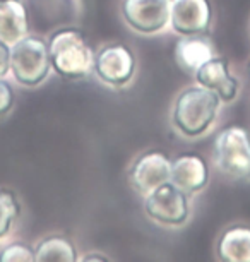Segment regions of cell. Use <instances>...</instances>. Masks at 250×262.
Listing matches in <instances>:
<instances>
[{
  "mask_svg": "<svg viewBox=\"0 0 250 262\" xmlns=\"http://www.w3.org/2000/svg\"><path fill=\"white\" fill-rule=\"evenodd\" d=\"M14 105H16V93L11 82L6 77H0V118L12 112Z\"/></svg>",
  "mask_w": 250,
  "mask_h": 262,
  "instance_id": "cell-18",
  "label": "cell"
},
{
  "mask_svg": "<svg viewBox=\"0 0 250 262\" xmlns=\"http://www.w3.org/2000/svg\"><path fill=\"white\" fill-rule=\"evenodd\" d=\"M11 74V45L0 39V77Z\"/></svg>",
  "mask_w": 250,
  "mask_h": 262,
  "instance_id": "cell-19",
  "label": "cell"
},
{
  "mask_svg": "<svg viewBox=\"0 0 250 262\" xmlns=\"http://www.w3.org/2000/svg\"><path fill=\"white\" fill-rule=\"evenodd\" d=\"M213 161L235 180L250 182V134L240 125L224 127L213 144Z\"/></svg>",
  "mask_w": 250,
  "mask_h": 262,
  "instance_id": "cell-4",
  "label": "cell"
},
{
  "mask_svg": "<svg viewBox=\"0 0 250 262\" xmlns=\"http://www.w3.org/2000/svg\"><path fill=\"white\" fill-rule=\"evenodd\" d=\"M248 74H250V62H248Z\"/></svg>",
  "mask_w": 250,
  "mask_h": 262,
  "instance_id": "cell-21",
  "label": "cell"
},
{
  "mask_svg": "<svg viewBox=\"0 0 250 262\" xmlns=\"http://www.w3.org/2000/svg\"><path fill=\"white\" fill-rule=\"evenodd\" d=\"M48 53L52 71L69 81H79L93 74L95 52L79 29L60 28L50 34Z\"/></svg>",
  "mask_w": 250,
  "mask_h": 262,
  "instance_id": "cell-2",
  "label": "cell"
},
{
  "mask_svg": "<svg viewBox=\"0 0 250 262\" xmlns=\"http://www.w3.org/2000/svg\"><path fill=\"white\" fill-rule=\"evenodd\" d=\"M52 72L48 41L38 34H26L11 45V76L19 86L36 88Z\"/></svg>",
  "mask_w": 250,
  "mask_h": 262,
  "instance_id": "cell-3",
  "label": "cell"
},
{
  "mask_svg": "<svg viewBox=\"0 0 250 262\" xmlns=\"http://www.w3.org/2000/svg\"><path fill=\"white\" fill-rule=\"evenodd\" d=\"M213 23L209 0H171L170 28L178 36L208 34Z\"/></svg>",
  "mask_w": 250,
  "mask_h": 262,
  "instance_id": "cell-9",
  "label": "cell"
},
{
  "mask_svg": "<svg viewBox=\"0 0 250 262\" xmlns=\"http://www.w3.org/2000/svg\"><path fill=\"white\" fill-rule=\"evenodd\" d=\"M135 71V55L125 45L108 43L95 53L93 74L110 88H125L134 79Z\"/></svg>",
  "mask_w": 250,
  "mask_h": 262,
  "instance_id": "cell-6",
  "label": "cell"
},
{
  "mask_svg": "<svg viewBox=\"0 0 250 262\" xmlns=\"http://www.w3.org/2000/svg\"><path fill=\"white\" fill-rule=\"evenodd\" d=\"M36 262H74L79 260L76 245L63 235H48L34 247Z\"/></svg>",
  "mask_w": 250,
  "mask_h": 262,
  "instance_id": "cell-15",
  "label": "cell"
},
{
  "mask_svg": "<svg viewBox=\"0 0 250 262\" xmlns=\"http://www.w3.org/2000/svg\"><path fill=\"white\" fill-rule=\"evenodd\" d=\"M189 197L187 192L168 180L144 197V212L154 223L168 228H178L190 217Z\"/></svg>",
  "mask_w": 250,
  "mask_h": 262,
  "instance_id": "cell-5",
  "label": "cell"
},
{
  "mask_svg": "<svg viewBox=\"0 0 250 262\" xmlns=\"http://www.w3.org/2000/svg\"><path fill=\"white\" fill-rule=\"evenodd\" d=\"M19 216H21V202L16 192L0 189V242H4L11 235Z\"/></svg>",
  "mask_w": 250,
  "mask_h": 262,
  "instance_id": "cell-16",
  "label": "cell"
},
{
  "mask_svg": "<svg viewBox=\"0 0 250 262\" xmlns=\"http://www.w3.org/2000/svg\"><path fill=\"white\" fill-rule=\"evenodd\" d=\"M221 105V100L214 91L199 84L189 86L175 98L171 108V123L182 136L195 139L213 127Z\"/></svg>",
  "mask_w": 250,
  "mask_h": 262,
  "instance_id": "cell-1",
  "label": "cell"
},
{
  "mask_svg": "<svg viewBox=\"0 0 250 262\" xmlns=\"http://www.w3.org/2000/svg\"><path fill=\"white\" fill-rule=\"evenodd\" d=\"M216 257L223 262H250V226H228L218 238Z\"/></svg>",
  "mask_w": 250,
  "mask_h": 262,
  "instance_id": "cell-14",
  "label": "cell"
},
{
  "mask_svg": "<svg viewBox=\"0 0 250 262\" xmlns=\"http://www.w3.org/2000/svg\"><path fill=\"white\" fill-rule=\"evenodd\" d=\"M29 34V12L22 0H0V39L14 45Z\"/></svg>",
  "mask_w": 250,
  "mask_h": 262,
  "instance_id": "cell-13",
  "label": "cell"
},
{
  "mask_svg": "<svg viewBox=\"0 0 250 262\" xmlns=\"http://www.w3.org/2000/svg\"><path fill=\"white\" fill-rule=\"evenodd\" d=\"M79 260H110L108 255H103V254H87L79 257Z\"/></svg>",
  "mask_w": 250,
  "mask_h": 262,
  "instance_id": "cell-20",
  "label": "cell"
},
{
  "mask_svg": "<svg viewBox=\"0 0 250 262\" xmlns=\"http://www.w3.org/2000/svg\"><path fill=\"white\" fill-rule=\"evenodd\" d=\"M171 160L163 151L142 152L132 161L127 177L129 184L139 195H148L170 180Z\"/></svg>",
  "mask_w": 250,
  "mask_h": 262,
  "instance_id": "cell-8",
  "label": "cell"
},
{
  "mask_svg": "<svg viewBox=\"0 0 250 262\" xmlns=\"http://www.w3.org/2000/svg\"><path fill=\"white\" fill-rule=\"evenodd\" d=\"M170 182L180 187L189 195L204 190L209 182L208 163L200 155L195 152H184L171 160Z\"/></svg>",
  "mask_w": 250,
  "mask_h": 262,
  "instance_id": "cell-11",
  "label": "cell"
},
{
  "mask_svg": "<svg viewBox=\"0 0 250 262\" xmlns=\"http://www.w3.org/2000/svg\"><path fill=\"white\" fill-rule=\"evenodd\" d=\"M0 260L2 262H31L34 260V247L14 242L0 249Z\"/></svg>",
  "mask_w": 250,
  "mask_h": 262,
  "instance_id": "cell-17",
  "label": "cell"
},
{
  "mask_svg": "<svg viewBox=\"0 0 250 262\" xmlns=\"http://www.w3.org/2000/svg\"><path fill=\"white\" fill-rule=\"evenodd\" d=\"M216 57L213 43L202 36H180L175 47V62L184 72L194 74L209 62L211 58Z\"/></svg>",
  "mask_w": 250,
  "mask_h": 262,
  "instance_id": "cell-12",
  "label": "cell"
},
{
  "mask_svg": "<svg viewBox=\"0 0 250 262\" xmlns=\"http://www.w3.org/2000/svg\"><path fill=\"white\" fill-rule=\"evenodd\" d=\"M171 0H122L120 12L127 26L141 34L161 33L170 26Z\"/></svg>",
  "mask_w": 250,
  "mask_h": 262,
  "instance_id": "cell-7",
  "label": "cell"
},
{
  "mask_svg": "<svg viewBox=\"0 0 250 262\" xmlns=\"http://www.w3.org/2000/svg\"><path fill=\"white\" fill-rule=\"evenodd\" d=\"M195 84L214 91L219 96L221 103H232L237 100L240 93V81L230 71L228 60L223 57H214L206 62L197 72L194 74Z\"/></svg>",
  "mask_w": 250,
  "mask_h": 262,
  "instance_id": "cell-10",
  "label": "cell"
}]
</instances>
